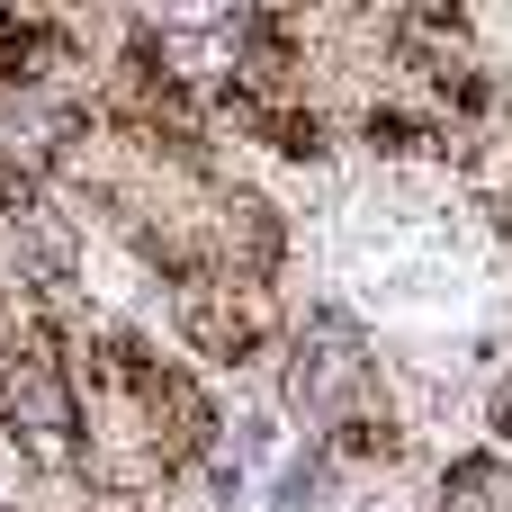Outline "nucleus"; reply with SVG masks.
<instances>
[{
  "mask_svg": "<svg viewBox=\"0 0 512 512\" xmlns=\"http://www.w3.org/2000/svg\"><path fill=\"white\" fill-rule=\"evenodd\" d=\"M333 477H342V468L324 459V441H306V450H297V459L279 468V486H270V504H279V512H306L315 495H324V486H333Z\"/></svg>",
  "mask_w": 512,
  "mask_h": 512,
  "instance_id": "4",
  "label": "nucleus"
},
{
  "mask_svg": "<svg viewBox=\"0 0 512 512\" xmlns=\"http://www.w3.org/2000/svg\"><path fill=\"white\" fill-rule=\"evenodd\" d=\"M279 261H288V216H279L261 189L216 180V198H207V270L279 288Z\"/></svg>",
  "mask_w": 512,
  "mask_h": 512,
  "instance_id": "3",
  "label": "nucleus"
},
{
  "mask_svg": "<svg viewBox=\"0 0 512 512\" xmlns=\"http://www.w3.org/2000/svg\"><path fill=\"white\" fill-rule=\"evenodd\" d=\"M486 432H495V459H512V378L495 387V405H486Z\"/></svg>",
  "mask_w": 512,
  "mask_h": 512,
  "instance_id": "5",
  "label": "nucleus"
},
{
  "mask_svg": "<svg viewBox=\"0 0 512 512\" xmlns=\"http://www.w3.org/2000/svg\"><path fill=\"white\" fill-rule=\"evenodd\" d=\"M288 378H279V396H288V414L297 423H315V441L342 423V414H360V405H378L387 387H378V360H369V333L342 315V306H306V315H288Z\"/></svg>",
  "mask_w": 512,
  "mask_h": 512,
  "instance_id": "1",
  "label": "nucleus"
},
{
  "mask_svg": "<svg viewBox=\"0 0 512 512\" xmlns=\"http://www.w3.org/2000/svg\"><path fill=\"white\" fill-rule=\"evenodd\" d=\"M171 324H180V342H189L198 360H216V369H261V360H279V342H288L279 288L225 279V270L171 279Z\"/></svg>",
  "mask_w": 512,
  "mask_h": 512,
  "instance_id": "2",
  "label": "nucleus"
}]
</instances>
